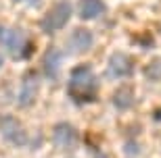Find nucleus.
Returning a JSON list of instances; mask_svg holds the SVG:
<instances>
[{"label": "nucleus", "instance_id": "nucleus-1", "mask_svg": "<svg viewBox=\"0 0 161 158\" xmlns=\"http://www.w3.org/2000/svg\"><path fill=\"white\" fill-rule=\"evenodd\" d=\"M98 81L90 64H78L69 77V96L75 104H88L96 100Z\"/></svg>", "mask_w": 161, "mask_h": 158}, {"label": "nucleus", "instance_id": "nucleus-2", "mask_svg": "<svg viewBox=\"0 0 161 158\" xmlns=\"http://www.w3.org/2000/svg\"><path fill=\"white\" fill-rule=\"evenodd\" d=\"M0 46L4 48V52L13 60H25L31 52V44L25 31L19 27H8V25L0 27Z\"/></svg>", "mask_w": 161, "mask_h": 158}, {"label": "nucleus", "instance_id": "nucleus-3", "mask_svg": "<svg viewBox=\"0 0 161 158\" xmlns=\"http://www.w3.org/2000/svg\"><path fill=\"white\" fill-rule=\"evenodd\" d=\"M71 13H73V4L69 0H59L54 2L50 8L46 11V15L42 17L40 21V27L44 33H54V31L63 29L67 25V21L71 19Z\"/></svg>", "mask_w": 161, "mask_h": 158}, {"label": "nucleus", "instance_id": "nucleus-4", "mask_svg": "<svg viewBox=\"0 0 161 158\" xmlns=\"http://www.w3.org/2000/svg\"><path fill=\"white\" fill-rule=\"evenodd\" d=\"M0 135L11 146H17V148L27 146V131L21 125V121L13 115H2L0 117Z\"/></svg>", "mask_w": 161, "mask_h": 158}, {"label": "nucleus", "instance_id": "nucleus-5", "mask_svg": "<svg viewBox=\"0 0 161 158\" xmlns=\"http://www.w3.org/2000/svg\"><path fill=\"white\" fill-rule=\"evenodd\" d=\"M38 94H40V75L30 71L25 73L19 85V94H17V104L19 108H31L36 104Z\"/></svg>", "mask_w": 161, "mask_h": 158}, {"label": "nucleus", "instance_id": "nucleus-6", "mask_svg": "<svg viewBox=\"0 0 161 158\" xmlns=\"http://www.w3.org/2000/svg\"><path fill=\"white\" fill-rule=\"evenodd\" d=\"M92 46H94V33L86 27L73 29L71 35L67 38V54H71V56L86 54L88 50H92Z\"/></svg>", "mask_w": 161, "mask_h": 158}, {"label": "nucleus", "instance_id": "nucleus-7", "mask_svg": "<svg viewBox=\"0 0 161 158\" xmlns=\"http://www.w3.org/2000/svg\"><path fill=\"white\" fill-rule=\"evenodd\" d=\"M53 144H54V148H59L63 152L73 150L78 146V131H75V127L71 123H67V121L57 123L53 127Z\"/></svg>", "mask_w": 161, "mask_h": 158}, {"label": "nucleus", "instance_id": "nucleus-8", "mask_svg": "<svg viewBox=\"0 0 161 158\" xmlns=\"http://www.w3.org/2000/svg\"><path fill=\"white\" fill-rule=\"evenodd\" d=\"M134 73V60L125 52H113L107 63V77L111 79H125Z\"/></svg>", "mask_w": 161, "mask_h": 158}, {"label": "nucleus", "instance_id": "nucleus-9", "mask_svg": "<svg viewBox=\"0 0 161 158\" xmlns=\"http://www.w3.org/2000/svg\"><path fill=\"white\" fill-rule=\"evenodd\" d=\"M61 64H63V54H61L59 48H48L44 59H42V73L48 77V79H57L61 71Z\"/></svg>", "mask_w": 161, "mask_h": 158}, {"label": "nucleus", "instance_id": "nucleus-10", "mask_svg": "<svg viewBox=\"0 0 161 158\" xmlns=\"http://www.w3.org/2000/svg\"><path fill=\"white\" fill-rule=\"evenodd\" d=\"M107 11V4L103 0H80L78 2V15L84 21H94L103 17Z\"/></svg>", "mask_w": 161, "mask_h": 158}, {"label": "nucleus", "instance_id": "nucleus-11", "mask_svg": "<svg viewBox=\"0 0 161 158\" xmlns=\"http://www.w3.org/2000/svg\"><path fill=\"white\" fill-rule=\"evenodd\" d=\"M111 102H113V106L119 112L130 110L132 106H134V102H136L134 89H132V88H119V89H115V94H113V98H111Z\"/></svg>", "mask_w": 161, "mask_h": 158}, {"label": "nucleus", "instance_id": "nucleus-12", "mask_svg": "<svg viewBox=\"0 0 161 158\" xmlns=\"http://www.w3.org/2000/svg\"><path fill=\"white\" fill-rule=\"evenodd\" d=\"M144 77H147L149 81H161V56L153 59L144 67Z\"/></svg>", "mask_w": 161, "mask_h": 158}, {"label": "nucleus", "instance_id": "nucleus-13", "mask_svg": "<svg viewBox=\"0 0 161 158\" xmlns=\"http://www.w3.org/2000/svg\"><path fill=\"white\" fill-rule=\"evenodd\" d=\"M17 4H38L40 0H15Z\"/></svg>", "mask_w": 161, "mask_h": 158}, {"label": "nucleus", "instance_id": "nucleus-14", "mask_svg": "<svg viewBox=\"0 0 161 158\" xmlns=\"http://www.w3.org/2000/svg\"><path fill=\"white\" fill-rule=\"evenodd\" d=\"M155 119H157V121H161V112H157V115H155Z\"/></svg>", "mask_w": 161, "mask_h": 158}, {"label": "nucleus", "instance_id": "nucleus-15", "mask_svg": "<svg viewBox=\"0 0 161 158\" xmlns=\"http://www.w3.org/2000/svg\"><path fill=\"white\" fill-rule=\"evenodd\" d=\"M2 63H4V59H2V56H0V67H2Z\"/></svg>", "mask_w": 161, "mask_h": 158}]
</instances>
